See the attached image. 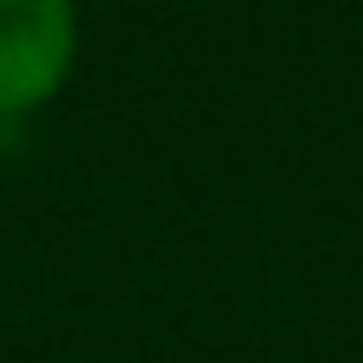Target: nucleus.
Here are the masks:
<instances>
[{"label": "nucleus", "instance_id": "obj_1", "mask_svg": "<svg viewBox=\"0 0 363 363\" xmlns=\"http://www.w3.org/2000/svg\"><path fill=\"white\" fill-rule=\"evenodd\" d=\"M74 0H0V113L45 108L74 68Z\"/></svg>", "mask_w": 363, "mask_h": 363}]
</instances>
